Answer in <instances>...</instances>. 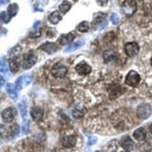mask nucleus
Instances as JSON below:
<instances>
[{
  "instance_id": "1",
  "label": "nucleus",
  "mask_w": 152,
  "mask_h": 152,
  "mask_svg": "<svg viewBox=\"0 0 152 152\" xmlns=\"http://www.w3.org/2000/svg\"><path fill=\"white\" fill-rule=\"evenodd\" d=\"M136 113H137V116H138L140 119L142 120H146L148 119L149 117L151 116L152 114V107L149 104H141L137 107V110H136Z\"/></svg>"
},
{
  "instance_id": "2",
  "label": "nucleus",
  "mask_w": 152,
  "mask_h": 152,
  "mask_svg": "<svg viewBox=\"0 0 152 152\" xmlns=\"http://www.w3.org/2000/svg\"><path fill=\"white\" fill-rule=\"evenodd\" d=\"M141 81V77L136 71L131 70L130 72L127 74L126 76V80H125V83H126L128 86L131 87H136L139 85V83Z\"/></svg>"
},
{
  "instance_id": "3",
  "label": "nucleus",
  "mask_w": 152,
  "mask_h": 152,
  "mask_svg": "<svg viewBox=\"0 0 152 152\" xmlns=\"http://www.w3.org/2000/svg\"><path fill=\"white\" fill-rule=\"evenodd\" d=\"M31 80H33V74H23L21 76H19V77L16 79L15 83H14V86H15L16 90H21L23 88H24L26 86H28L29 83L31 82Z\"/></svg>"
},
{
  "instance_id": "4",
  "label": "nucleus",
  "mask_w": 152,
  "mask_h": 152,
  "mask_svg": "<svg viewBox=\"0 0 152 152\" xmlns=\"http://www.w3.org/2000/svg\"><path fill=\"white\" fill-rule=\"evenodd\" d=\"M37 62V55L33 52H28L24 54L23 61H21V67L23 69H29L31 68Z\"/></svg>"
},
{
  "instance_id": "5",
  "label": "nucleus",
  "mask_w": 152,
  "mask_h": 152,
  "mask_svg": "<svg viewBox=\"0 0 152 152\" xmlns=\"http://www.w3.org/2000/svg\"><path fill=\"white\" fill-rule=\"evenodd\" d=\"M67 72H68L67 67H66L62 62L56 63L52 67V69H51V73H52V75L56 78L64 77V76L67 74Z\"/></svg>"
},
{
  "instance_id": "6",
  "label": "nucleus",
  "mask_w": 152,
  "mask_h": 152,
  "mask_svg": "<svg viewBox=\"0 0 152 152\" xmlns=\"http://www.w3.org/2000/svg\"><path fill=\"white\" fill-rule=\"evenodd\" d=\"M137 9V3L135 0H125L122 4V10L126 15L131 16L135 13Z\"/></svg>"
},
{
  "instance_id": "7",
  "label": "nucleus",
  "mask_w": 152,
  "mask_h": 152,
  "mask_svg": "<svg viewBox=\"0 0 152 152\" xmlns=\"http://www.w3.org/2000/svg\"><path fill=\"white\" fill-rule=\"evenodd\" d=\"M76 72L79 75L82 76H86L89 75L91 73V66H90L86 61H81L79 64H77V66L75 67Z\"/></svg>"
},
{
  "instance_id": "8",
  "label": "nucleus",
  "mask_w": 152,
  "mask_h": 152,
  "mask_svg": "<svg viewBox=\"0 0 152 152\" xmlns=\"http://www.w3.org/2000/svg\"><path fill=\"white\" fill-rule=\"evenodd\" d=\"M139 51H140V47H139L138 44L135 43V42L128 43L125 46V52H126V54L129 57H134V56H136L137 54L139 53Z\"/></svg>"
},
{
  "instance_id": "9",
  "label": "nucleus",
  "mask_w": 152,
  "mask_h": 152,
  "mask_svg": "<svg viewBox=\"0 0 152 152\" xmlns=\"http://www.w3.org/2000/svg\"><path fill=\"white\" fill-rule=\"evenodd\" d=\"M1 117L5 123H11L15 118V110L13 107H7L1 113Z\"/></svg>"
},
{
  "instance_id": "10",
  "label": "nucleus",
  "mask_w": 152,
  "mask_h": 152,
  "mask_svg": "<svg viewBox=\"0 0 152 152\" xmlns=\"http://www.w3.org/2000/svg\"><path fill=\"white\" fill-rule=\"evenodd\" d=\"M77 143V138L74 135H68L62 139V146L65 148H73Z\"/></svg>"
},
{
  "instance_id": "11",
  "label": "nucleus",
  "mask_w": 152,
  "mask_h": 152,
  "mask_svg": "<svg viewBox=\"0 0 152 152\" xmlns=\"http://www.w3.org/2000/svg\"><path fill=\"white\" fill-rule=\"evenodd\" d=\"M31 118H33V120L35 122L42 121V119H43V117H44L43 109H41V107H33V109H31Z\"/></svg>"
},
{
  "instance_id": "12",
  "label": "nucleus",
  "mask_w": 152,
  "mask_h": 152,
  "mask_svg": "<svg viewBox=\"0 0 152 152\" xmlns=\"http://www.w3.org/2000/svg\"><path fill=\"white\" fill-rule=\"evenodd\" d=\"M121 146H122V148L125 149L126 151H130V150H132V149L134 148V141L132 140L129 136H126V137H124V138L122 139Z\"/></svg>"
},
{
  "instance_id": "13",
  "label": "nucleus",
  "mask_w": 152,
  "mask_h": 152,
  "mask_svg": "<svg viewBox=\"0 0 152 152\" xmlns=\"http://www.w3.org/2000/svg\"><path fill=\"white\" fill-rule=\"evenodd\" d=\"M133 137H134V139L136 141H143V140H145L146 137H147V133H146L145 129H144V128L136 129L134 131V133H133Z\"/></svg>"
},
{
  "instance_id": "14",
  "label": "nucleus",
  "mask_w": 152,
  "mask_h": 152,
  "mask_svg": "<svg viewBox=\"0 0 152 152\" xmlns=\"http://www.w3.org/2000/svg\"><path fill=\"white\" fill-rule=\"evenodd\" d=\"M121 90H122V87L120 86L119 84H111L109 89H107V91H109L111 99H114V97H117L118 95L121 94Z\"/></svg>"
},
{
  "instance_id": "15",
  "label": "nucleus",
  "mask_w": 152,
  "mask_h": 152,
  "mask_svg": "<svg viewBox=\"0 0 152 152\" xmlns=\"http://www.w3.org/2000/svg\"><path fill=\"white\" fill-rule=\"evenodd\" d=\"M20 65H21V62L18 57L12 58L9 60V68H10L12 73L18 72V71L19 70V68H20Z\"/></svg>"
},
{
  "instance_id": "16",
  "label": "nucleus",
  "mask_w": 152,
  "mask_h": 152,
  "mask_svg": "<svg viewBox=\"0 0 152 152\" xmlns=\"http://www.w3.org/2000/svg\"><path fill=\"white\" fill-rule=\"evenodd\" d=\"M6 92L12 100L18 99V90H16V88L13 84H11V83H7L6 84Z\"/></svg>"
},
{
  "instance_id": "17",
  "label": "nucleus",
  "mask_w": 152,
  "mask_h": 152,
  "mask_svg": "<svg viewBox=\"0 0 152 152\" xmlns=\"http://www.w3.org/2000/svg\"><path fill=\"white\" fill-rule=\"evenodd\" d=\"M40 50L45 51V52H47L48 54H53L58 50V48L56 47V45L53 43H46V44H44V45L41 46Z\"/></svg>"
},
{
  "instance_id": "18",
  "label": "nucleus",
  "mask_w": 152,
  "mask_h": 152,
  "mask_svg": "<svg viewBox=\"0 0 152 152\" xmlns=\"http://www.w3.org/2000/svg\"><path fill=\"white\" fill-rule=\"evenodd\" d=\"M84 43H85L84 40H80V41L75 42V43L70 44V45L65 49V52L66 53L73 52V51H75V50H77V49H79L80 47H82V46L84 45Z\"/></svg>"
},
{
  "instance_id": "19",
  "label": "nucleus",
  "mask_w": 152,
  "mask_h": 152,
  "mask_svg": "<svg viewBox=\"0 0 152 152\" xmlns=\"http://www.w3.org/2000/svg\"><path fill=\"white\" fill-rule=\"evenodd\" d=\"M75 36L74 34L70 33V34H67V35H63L61 37L60 39H59V44H61V45H68V44H70L71 42L74 40Z\"/></svg>"
},
{
  "instance_id": "20",
  "label": "nucleus",
  "mask_w": 152,
  "mask_h": 152,
  "mask_svg": "<svg viewBox=\"0 0 152 152\" xmlns=\"http://www.w3.org/2000/svg\"><path fill=\"white\" fill-rule=\"evenodd\" d=\"M61 19H62V18H61V14L59 11H54L49 15V20L53 24H57Z\"/></svg>"
},
{
  "instance_id": "21",
  "label": "nucleus",
  "mask_w": 152,
  "mask_h": 152,
  "mask_svg": "<svg viewBox=\"0 0 152 152\" xmlns=\"http://www.w3.org/2000/svg\"><path fill=\"white\" fill-rule=\"evenodd\" d=\"M18 111H19V114H20L21 118L24 120L26 119V102L24 100H21L20 102H18Z\"/></svg>"
},
{
  "instance_id": "22",
  "label": "nucleus",
  "mask_w": 152,
  "mask_h": 152,
  "mask_svg": "<svg viewBox=\"0 0 152 152\" xmlns=\"http://www.w3.org/2000/svg\"><path fill=\"white\" fill-rule=\"evenodd\" d=\"M116 52L113 50H107L105 51V52L104 53V55H102V57H104V60L105 61V62H110V61L114 60L115 58H116Z\"/></svg>"
},
{
  "instance_id": "23",
  "label": "nucleus",
  "mask_w": 152,
  "mask_h": 152,
  "mask_svg": "<svg viewBox=\"0 0 152 152\" xmlns=\"http://www.w3.org/2000/svg\"><path fill=\"white\" fill-rule=\"evenodd\" d=\"M70 8H71V3L69 1H67V0H64V1L60 4V6H59V9H60V11L62 12V13L68 12Z\"/></svg>"
},
{
  "instance_id": "24",
  "label": "nucleus",
  "mask_w": 152,
  "mask_h": 152,
  "mask_svg": "<svg viewBox=\"0 0 152 152\" xmlns=\"http://www.w3.org/2000/svg\"><path fill=\"white\" fill-rule=\"evenodd\" d=\"M9 70H10V68H9L8 64H7L5 61L4 60L0 61V73H3V74H5V75H8Z\"/></svg>"
},
{
  "instance_id": "25",
  "label": "nucleus",
  "mask_w": 152,
  "mask_h": 152,
  "mask_svg": "<svg viewBox=\"0 0 152 152\" xmlns=\"http://www.w3.org/2000/svg\"><path fill=\"white\" fill-rule=\"evenodd\" d=\"M18 11V5L16 3L10 4V5L8 6V9H7V12H8V14L10 15V18H13L14 15H16Z\"/></svg>"
},
{
  "instance_id": "26",
  "label": "nucleus",
  "mask_w": 152,
  "mask_h": 152,
  "mask_svg": "<svg viewBox=\"0 0 152 152\" xmlns=\"http://www.w3.org/2000/svg\"><path fill=\"white\" fill-rule=\"evenodd\" d=\"M77 29L80 31V33H86L89 29V23L87 21H82L77 26Z\"/></svg>"
},
{
  "instance_id": "27",
  "label": "nucleus",
  "mask_w": 152,
  "mask_h": 152,
  "mask_svg": "<svg viewBox=\"0 0 152 152\" xmlns=\"http://www.w3.org/2000/svg\"><path fill=\"white\" fill-rule=\"evenodd\" d=\"M10 15L8 14V12L7 11H2L1 13H0V20L2 21V23H9L10 21Z\"/></svg>"
},
{
  "instance_id": "28",
  "label": "nucleus",
  "mask_w": 152,
  "mask_h": 152,
  "mask_svg": "<svg viewBox=\"0 0 152 152\" xmlns=\"http://www.w3.org/2000/svg\"><path fill=\"white\" fill-rule=\"evenodd\" d=\"M117 148H118V146H117V143L115 141L110 142V143L107 145V147H105V149H107V152H115L117 150Z\"/></svg>"
},
{
  "instance_id": "29",
  "label": "nucleus",
  "mask_w": 152,
  "mask_h": 152,
  "mask_svg": "<svg viewBox=\"0 0 152 152\" xmlns=\"http://www.w3.org/2000/svg\"><path fill=\"white\" fill-rule=\"evenodd\" d=\"M28 121L26 119L23 120V124H21V133L23 134H26L28 132V128H29V125H28Z\"/></svg>"
},
{
  "instance_id": "30",
  "label": "nucleus",
  "mask_w": 152,
  "mask_h": 152,
  "mask_svg": "<svg viewBox=\"0 0 152 152\" xmlns=\"http://www.w3.org/2000/svg\"><path fill=\"white\" fill-rule=\"evenodd\" d=\"M110 19H111V23L113 24H115V26H117V24H119L120 23V18H119V15H118L117 13H112L111 14V18H110Z\"/></svg>"
},
{
  "instance_id": "31",
  "label": "nucleus",
  "mask_w": 152,
  "mask_h": 152,
  "mask_svg": "<svg viewBox=\"0 0 152 152\" xmlns=\"http://www.w3.org/2000/svg\"><path fill=\"white\" fill-rule=\"evenodd\" d=\"M72 115H73V117L74 118H81L83 116V111H82V109H74L72 111Z\"/></svg>"
},
{
  "instance_id": "32",
  "label": "nucleus",
  "mask_w": 152,
  "mask_h": 152,
  "mask_svg": "<svg viewBox=\"0 0 152 152\" xmlns=\"http://www.w3.org/2000/svg\"><path fill=\"white\" fill-rule=\"evenodd\" d=\"M41 36V31L39 28H33V31L29 33V38H39Z\"/></svg>"
},
{
  "instance_id": "33",
  "label": "nucleus",
  "mask_w": 152,
  "mask_h": 152,
  "mask_svg": "<svg viewBox=\"0 0 152 152\" xmlns=\"http://www.w3.org/2000/svg\"><path fill=\"white\" fill-rule=\"evenodd\" d=\"M96 141H97V138L94 136H90L88 138V141H87V145L88 146H92V145H95L96 144Z\"/></svg>"
},
{
  "instance_id": "34",
  "label": "nucleus",
  "mask_w": 152,
  "mask_h": 152,
  "mask_svg": "<svg viewBox=\"0 0 152 152\" xmlns=\"http://www.w3.org/2000/svg\"><path fill=\"white\" fill-rule=\"evenodd\" d=\"M107 1H109V0H96L97 4H99V5H100V6L105 5V4L107 3Z\"/></svg>"
},
{
  "instance_id": "35",
  "label": "nucleus",
  "mask_w": 152,
  "mask_h": 152,
  "mask_svg": "<svg viewBox=\"0 0 152 152\" xmlns=\"http://www.w3.org/2000/svg\"><path fill=\"white\" fill-rule=\"evenodd\" d=\"M4 84H5V80H4V78L2 77L1 75H0V88L3 87Z\"/></svg>"
},
{
  "instance_id": "36",
  "label": "nucleus",
  "mask_w": 152,
  "mask_h": 152,
  "mask_svg": "<svg viewBox=\"0 0 152 152\" xmlns=\"http://www.w3.org/2000/svg\"><path fill=\"white\" fill-rule=\"evenodd\" d=\"M9 2V0H0V3L1 4H6V3H8Z\"/></svg>"
},
{
  "instance_id": "37",
  "label": "nucleus",
  "mask_w": 152,
  "mask_h": 152,
  "mask_svg": "<svg viewBox=\"0 0 152 152\" xmlns=\"http://www.w3.org/2000/svg\"><path fill=\"white\" fill-rule=\"evenodd\" d=\"M149 130H150V132L152 134V124H150V126H149Z\"/></svg>"
},
{
  "instance_id": "38",
  "label": "nucleus",
  "mask_w": 152,
  "mask_h": 152,
  "mask_svg": "<svg viewBox=\"0 0 152 152\" xmlns=\"http://www.w3.org/2000/svg\"><path fill=\"white\" fill-rule=\"evenodd\" d=\"M150 66H151V68H152V58L150 59Z\"/></svg>"
},
{
  "instance_id": "39",
  "label": "nucleus",
  "mask_w": 152,
  "mask_h": 152,
  "mask_svg": "<svg viewBox=\"0 0 152 152\" xmlns=\"http://www.w3.org/2000/svg\"><path fill=\"white\" fill-rule=\"evenodd\" d=\"M0 29H1V26H0Z\"/></svg>"
},
{
  "instance_id": "40",
  "label": "nucleus",
  "mask_w": 152,
  "mask_h": 152,
  "mask_svg": "<svg viewBox=\"0 0 152 152\" xmlns=\"http://www.w3.org/2000/svg\"><path fill=\"white\" fill-rule=\"evenodd\" d=\"M96 152H99V151H96Z\"/></svg>"
}]
</instances>
